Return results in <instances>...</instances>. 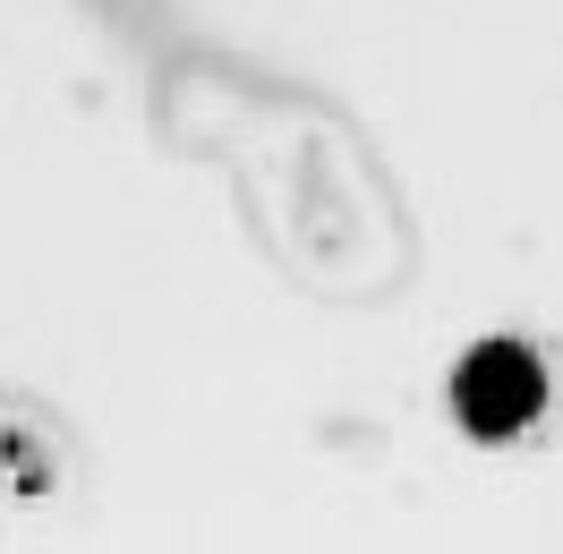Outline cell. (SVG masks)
I'll list each match as a JSON object with an SVG mask.
<instances>
[{
    "instance_id": "6da1fadb",
    "label": "cell",
    "mask_w": 563,
    "mask_h": 554,
    "mask_svg": "<svg viewBox=\"0 0 563 554\" xmlns=\"http://www.w3.org/2000/svg\"><path fill=\"white\" fill-rule=\"evenodd\" d=\"M555 401V384H547V358L529 342H478L470 358L453 367V418L461 435H478V444H521L529 426L547 418Z\"/></svg>"
}]
</instances>
